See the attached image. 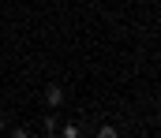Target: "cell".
I'll use <instances>...</instances> for the list:
<instances>
[{
	"mask_svg": "<svg viewBox=\"0 0 161 138\" xmlns=\"http://www.w3.org/2000/svg\"><path fill=\"white\" fill-rule=\"evenodd\" d=\"M97 138H120V131H116V127H109V123H105V127H97Z\"/></svg>",
	"mask_w": 161,
	"mask_h": 138,
	"instance_id": "3957f363",
	"label": "cell"
},
{
	"mask_svg": "<svg viewBox=\"0 0 161 138\" xmlns=\"http://www.w3.org/2000/svg\"><path fill=\"white\" fill-rule=\"evenodd\" d=\"M56 131H60V138H79V135H82L79 123H64V127H56Z\"/></svg>",
	"mask_w": 161,
	"mask_h": 138,
	"instance_id": "7a4b0ae2",
	"label": "cell"
},
{
	"mask_svg": "<svg viewBox=\"0 0 161 138\" xmlns=\"http://www.w3.org/2000/svg\"><path fill=\"white\" fill-rule=\"evenodd\" d=\"M11 138H30V131H23V127H15V131H11Z\"/></svg>",
	"mask_w": 161,
	"mask_h": 138,
	"instance_id": "277c9868",
	"label": "cell"
},
{
	"mask_svg": "<svg viewBox=\"0 0 161 138\" xmlns=\"http://www.w3.org/2000/svg\"><path fill=\"white\" fill-rule=\"evenodd\" d=\"M45 101H49V108H56V105H64V90H60L56 82H49V86H45Z\"/></svg>",
	"mask_w": 161,
	"mask_h": 138,
	"instance_id": "6da1fadb",
	"label": "cell"
},
{
	"mask_svg": "<svg viewBox=\"0 0 161 138\" xmlns=\"http://www.w3.org/2000/svg\"><path fill=\"white\" fill-rule=\"evenodd\" d=\"M0 131H4V112H0Z\"/></svg>",
	"mask_w": 161,
	"mask_h": 138,
	"instance_id": "8992f818",
	"label": "cell"
},
{
	"mask_svg": "<svg viewBox=\"0 0 161 138\" xmlns=\"http://www.w3.org/2000/svg\"><path fill=\"white\" fill-rule=\"evenodd\" d=\"M41 138H60V135H56V131H45V135H41Z\"/></svg>",
	"mask_w": 161,
	"mask_h": 138,
	"instance_id": "5b68a950",
	"label": "cell"
}]
</instances>
